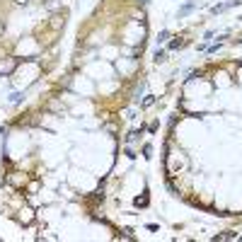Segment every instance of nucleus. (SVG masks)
<instances>
[{
    "label": "nucleus",
    "instance_id": "obj_6",
    "mask_svg": "<svg viewBox=\"0 0 242 242\" xmlns=\"http://www.w3.org/2000/svg\"><path fill=\"white\" fill-rule=\"evenodd\" d=\"M20 3H29V0H20Z\"/></svg>",
    "mask_w": 242,
    "mask_h": 242
},
{
    "label": "nucleus",
    "instance_id": "obj_5",
    "mask_svg": "<svg viewBox=\"0 0 242 242\" xmlns=\"http://www.w3.org/2000/svg\"><path fill=\"white\" fill-rule=\"evenodd\" d=\"M179 46H184V41H170V49H179Z\"/></svg>",
    "mask_w": 242,
    "mask_h": 242
},
{
    "label": "nucleus",
    "instance_id": "obj_3",
    "mask_svg": "<svg viewBox=\"0 0 242 242\" xmlns=\"http://www.w3.org/2000/svg\"><path fill=\"white\" fill-rule=\"evenodd\" d=\"M155 61H157V63L165 61V51H155Z\"/></svg>",
    "mask_w": 242,
    "mask_h": 242
},
{
    "label": "nucleus",
    "instance_id": "obj_1",
    "mask_svg": "<svg viewBox=\"0 0 242 242\" xmlns=\"http://www.w3.org/2000/svg\"><path fill=\"white\" fill-rule=\"evenodd\" d=\"M194 7H196V3H187V5H182V7H179V12H177V15H179V17H184V15H189Z\"/></svg>",
    "mask_w": 242,
    "mask_h": 242
},
{
    "label": "nucleus",
    "instance_id": "obj_2",
    "mask_svg": "<svg viewBox=\"0 0 242 242\" xmlns=\"http://www.w3.org/2000/svg\"><path fill=\"white\" fill-rule=\"evenodd\" d=\"M167 36H170V32H167V29H162V32H160V36H157V41H165Z\"/></svg>",
    "mask_w": 242,
    "mask_h": 242
},
{
    "label": "nucleus",
    "instance_id": "obj_4",
    "mask_svg": "<svg viewBox=\"0 0 242 242\" xmlns=\"http://www.w3.org/2000/svg\"><path fill=\"white\" fill-rule=\"evenodd\" d=\"M150 153H153V145H145V148H143V155L150 157Z\"/></svg>",
    "mask_w": 242,
    "mask_h": 242
}]
</instances>
